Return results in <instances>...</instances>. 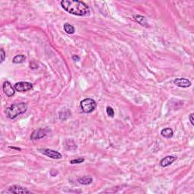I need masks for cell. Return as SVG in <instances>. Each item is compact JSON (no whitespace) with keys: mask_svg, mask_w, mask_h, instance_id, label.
<instances>
[{"mask_svg":"<svg viewBox=\"0 0 194 194\" xmlns=\"http://www.w3.org/2000/svg\"><path fill=\"white\" fill-rule=\"evenodd\" d=\"M106 112H107V114H108V115L109 116V117H111V118L114 117V115H115V112H114L113 108H112V107H109V106L107 107Z\"/></svg>","mask_w":194,"mask_h":194,"instance_id":"cell-18","label":"cell"},{"mask_svg":"<svg viewBox=\"0 0 194 194\" xmlns=\"http://www.w3.org/2000/svg\"><path fill=\"white\" fill-rule=\"evenodd\" d=\"M6 59V52L3 50V49H1V63H2Z\"/></svg>","mask_w":194,"mask_h":194,"instance_id":"cell-19","label":"cell"},{"mask_svg":"<svg viewBox=\"0 0 194 194\" xmlns=\"http://www.w3.org/2000/svg\"><path fill=\"white\" fill-rule=\"evenodd\" d=\"M26 56L24 55H18L14 57L12 62L14 64H21L23 63L25 61Z\"/></svg>","mask_w":194,"mask_h":194,"instance_id":"cell-15","label":"cell"},{"mask_svg":"<svg viewBox=\"0 0 194 194\" xmlns=\"http://www.w3.org/2000/svg\"><path fill=\"white\" fill-rule=\"evenodd\" d=\"M174 84L176 86L182 88L190 87L191 86L190 81L186 78H176L174 81Z\"/></svg>","mask_w":194,"mask_h":194,"instance_id":"cell-8","label":"cell"},{"mask_svg":"<svg viewBox=\"0 0 194 194\" xmlns=\"http://www.w3.org/2000/svg\"><path fill=\"white\" fill-rule=\"evenodd\" d=\"M42 154H44L45 156H48L49 158H51L52 159H61L62 158V155L60 152H57L55 150H52L50 149H42Z\"/></svg>","mask_w":194,"mask_h":194,"instance_id":"cell-6","label":"cell"},{"mask_svg":"<svg viewBox=\"0 0 194 194\" xmlns=\"http://www.w3.org/2000/svg\"><path fill=\"white\" fill-rule=\"evenodd\" d=\"M134 19L136 20V21L139 23V24H141L142 26H143V27H149L148 22H147V19H146L145 17L142 16V15H137L134 16Z\"/></svg>","mask_w":194,"mask_h":194,"instance_id":"cell-12","label":"cell"},{"mask_svg":"<svg viewBox=\"0 0 194 194\" xmlns=\"http://www.w3.org/2000/svg\"><path fill=\"white\" fill-rule=\"evenodd\" d=\"M2 90H3L4 93L6 94L8 97H11L15 93V87H13L11 83L8 81L4 82L3 85H2Z\"/></svg>","mask_w":194,"mask_h":194,"instance_id":"cell-7","label":"cell"},{"mask_svg":"<svg viewBox=\"0 0 194 194\" xmlns=\"http://www.w3.org/2000/svg\"><path fill=\"white\" fill-rule=\"evenodd\" d=\"M64 148L68 150H74L77 148V146H76L74 141L72 139H68L64 142Z\"/></svg>","mask_w":194,"mask_h":194,"instance_id":"cell-13","label":"cell"},{"mask_svg":"<svg viewBox=\"0 0 194 194\" xmlns=\"http://www.w3.org/2000/svg\"><path fill=\"white\" fill-rule=\"evenodd\" d=\"M78 183L83 185H89L93 183V178L90 177H83L77 180Z\"/></svg>","mask_w":194,"mask_h":194,"instance_id":"cell-14","label":"cell"},{"mask_svg":"<svg viewBox=\"0 0 194 194\" xmlns=\"http://www.w3.org/2000/svg\"><path fill=\"white\" fill-rule=\"evenodd\" d=\"M6 193H30V190H29L28 188L25 187H21L18 185H13L11 187L8 188Z\"/></svg>","mask_w":194,"mask_h":194,"instance_id":"cell-4","label":"cell"},{"mask_svg":"<svg viewBox=\"0 0 194 194\" xmlns=\"http://www.w3.org/2000/svg\"><path fill=\"white\" fill-rule=\"evenodd\" d=\"M61 6L67 12L76 16H85L89 12V7L78 0H63Z\"/></svg>","mask_w":194,"mask_h":194,"instance_id":"cell-1","label":"cell"},{"mask_svg":"<svg viewBox=\"0 0 194 194\" xmlns=\"http://www.w3.org/2000/svg\"><path fill=\"white\" fill-rule=\"evenodd\" d=\"M161 135L163 137L167 138V139H170V138L172 137L173 135H174V132H173L171 128H165L161 130Z\"/></svg>","mask_w":194,"mask_h":194,"instance_id":"cell-11","label":"cell"},{"mask_svg":"<svg viewBox=\"0 0 194 194\" xmlns=\"http://www.w3.org/2000/svg\"><path fill=\"white\" fill-rule=\"evenodd\" d=\"M81 107L84 113H91L92 112H93L96 107V103L94 99L87 98L81 101Z\"/></svg>","mask_w":194,"mask_h":194,"instance_id":"cell-3","label":"cell"},{"mask_svg":"<svg viewBox=\"0 0 194 194\" xmlns=\"http://www.w3.org/2000/svg\"><path fill=\"white\" fill-rule=\"evenodd\" d=\"M189 118H190V123L191 125H194V122H193V113H191L190 115V116H189Z\"/></svg>","mask_w":194,"mask_h":194,"instance_id":"cell-20","label":"cell"},{"mask_svg":"<svg viewBox=\"0 0 194 194\" xmlns=\"http://www.w3.org/2000/svg\"><path fill=\"white\" fill-rule=\"evenodd\" d=\"M72 59H74V60L75 61V62H78L79 60H80V57L78 56V55H73V57H72Z\"/></svg>","mask_w":194,"mask_h":194,"instance_id":"cell-21","label":"cell"},{"mask_svg":"<svg viewBox=\"0 0 194 194\" xmlns=\"http://www.w3.org/2000/svg\"><path fill=\"white\" fill-rule=\"evenodd\" d=\"M28 109V105L24 103H15L11 105V106L6 108V117L9 119H15L21 114L24 113Z\"/></svg>","mask_w":194,"mask_h":194,"instance_id":"cell-2","label":"cell"},{"mask_svg":"<svg viewBox=\"0 0 194 194\" xmlns=\"http://www.w3.org/2000/svg\"><path fill=\"white\" fill-rule=\"evenodd\" d=\"M64 31L68 34H73L75 32V28L74 26L70 24H64Z\"/></svg>","mask_w":194,"mask_h":194,"instance_id":"cell-16","label":"cell"},{"mask_svg":"<svg viewBox=\"0 0 194 194\" xmlns=\"http://www.w3.org/2000/svg\"><path fill=\"white\" fill-rule=\"evenodd\" d=\"M14 87L16 91L26 92L31 90L33 88V84L29 82H19L15 84Z\"/></svg>","mask_w":194,"mask_h":194,"instance_id":"cell-5","label":"cell"},{"mask_svg":"<svg viewBox=\"0 0 194 194\" xmlns=\"http://www.w3.org/2000/svg\"><path fill=\"white\" fill-rule=\"evenodd\" d=\"M176 159H177V158L174 157V156H168L164 158L163 159L161 160V161H160V165H161V167H163V168H165V167L171 165L174 161H176Z\"/></svg>","mask_w":194,"mask_h":194,"instance_id":"cell-10","label":"cell"},{"mask_svg":"<svg viewBox=\"0 0 194 194\" xmlns=\"http://www.w3.org/2000/svg\"><path fill=\"white\" fill-rule=\"evenodd\" d=\"M84 158H78V159H73L70 161V163L72 164V165H74V164H81V163L84 162Z\"/></svg>","mask_w":194,"mask_h":194,"instance_id":"cell-17","label":"cell"},{"mask_svg":"<svg viewBox=\"0 0 194 194\" xmlns=\"http://www.w3.org/2000/svg\"><path fill=\"white\" fill-rule=\"evenodd\" d=\"M46 135V131L45 129H37L35 130L32 133L31 136H30V139L32 140H37V139H40L41 138H43Z\"/></svg>","mask_w":194,"mask_h":194,"instance_id":"cell-9","label":"cell"}]
</instances>
